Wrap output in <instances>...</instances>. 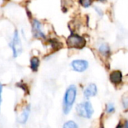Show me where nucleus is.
<instances>
[{
    "instance_id": "obj_17",
    "label": "nucleus",
    "mask_w": 128,
    "mask_h": 128,
    "mask_svg": "<svg viewBox=\"0 0 128 128\" xmlns=\"http://www.w3.org/2000/svg\"><path fill=\"white\" fill-rule=\"evenodd\" d=\"M116 128H128V119L120 122Z\"/></svg>"
},
{
    "instance_id": "obj_10",
    "label": "nucleus",
    "mask_w": 128,
    "mask_h": 128,
    "mask_svg": "<svg viewBox=\"0 0 128 128\" xmlns=\"http://www.w3.org/2000/svg\"><path fill=\"white\" fill-rule=\"evenodd\" d=\"M109 79L110 82L114 86L118 87L120 85H122L123 82V80H124L123 73L120 70H113L110 71L109 75Z\"/></svg>"
},
{
    "instance_id": "obj_5",
    "label": "nucleus",
    "mask_w": 128,
    "mask_h": 128,
    "mask_svg": "<svg viewBox=\"0 0 128 128\" xmlns=\"http://www.w3.org/2000/svg\"><path fill=\"white\" fill-rule=\"evenodd\" d=\"M89 62L84 58H76L70 62L71 69L76 73H84L89 68Z\"/></svg>"
},
{
    "instance_id": "obj_3",
    "label": "nucleus",
    "mask_w": 128,
    "mask_h": 128,
    "mask_svg": "<svg viewBox=\"0 0 128 128\" xmlns=\"http://www.w3.org/2000/svg\"><path fill=\"white\" fill-rule=\"evenodd\" d=\"M94 50L98 58L104 62L108 61L112 55V48L110 44L104 40H96L94 44Z\"/></svg>"
},
{
    "instance_id": "obj_4",
    "label": "nucleus",
    "mask_w": 128,
    "mask_h": 128,
    "mask_svg": "<svg viewBox=\"0 0 128 128\" xmlns=\"http://www.w3.org/2000/svg\"><path fill=\"white\" fill-rule=\"evenodd\" d=\"M86 37L77 32H72L66 39V45L69 49L82 50L87 46Z\"/></svg>"
},
{
    "instance_id": "obj_18",
    "label": "nucleus",
    "mask_w": 128,
    "mask_h": 128,
    "mask_svg": "<svg viewBox=\"0 0 128 128\" xmlns=\"http://www.w3.org/2000/svg\"><path fill=\"white\" fill-rule=\"evenodd\" d=\"M3 85L0 83V113H1V106H2V94H3Z\"/></svg>"
},
{
    "instance_id": "obj_2",
    "label": "nucleus",
    "mask_w": 128,
    "mask_h": 128,
    "mask_svg": "<svg viewBox=\"0 0 128 128\" xmlns=\"http://www.w3.org/2000/svg\"><path fill=\"white\" fill-rule=\"evenodd\" d=\"M75 112L78 117L89 120L94 114V108L89 100H85L75 106Z\"/></svg>"
},
{
    "instance_id": "obj_11",
    "label": "nucleus",
    "mask_w": 128,
    "mask_h": 128,
    "mask_svg": "<svg viewBox=\"0 0 128 128\" xmlns=\"http://www.w3.org/2000/svg\"><path fill=\"white\" fill-rule=\"evenodd\" d=\"M40 66V59L37 56H33L30 59V68L32 71H38Z\"/></svg>"
},
{
    "instance_id": "obj_8",
    "label": "nucleus",
    "mask_w": 128,
    "mask_h": 128,
    "mask_svg": "<svg viewBox=\"0 0 128 128\" xmlns=\"http://www.w3.org/2000/svg\"><path fill=\"white\" fill-rule=\"evenodd\" d=\"M98 86L94 82L88 83L82 90V96L85 100H90V98H94L98 95Z\"/></svg>"
},
{
    "instance_id": "obj_6",
    "label": "nucleus",
    "mask_w": 128,
    "mask_h": 128,
    "mask_svg": "<svg viewBox=\"0 0 128 128\" xmlns=\"http://www.w3.org/2000/svg\"><path fill=\"white\" fill-rule=\"evenodd\" d=\"M18 112L19 113L16 116V122L20 125H25L29 119V116L31 114V105H22L20 111Z\"/></svg>"
},
{
    "instance_id": "obj_1",
    "label": "nucleus",
    "mask_w": 128,
    "mask_h": 128,
    "mask_svg": "<svg viewBox=\"0 0 128 128\" xmlns=\"http://www.w3.org/2000/svg\"><path fill=\"white\" fill-rule=\"evenodd\" d=\"M78 96V88L75 84L68 86L62 98V112L68 116L72 111Z\"/></svg>"
},
{
    "instance_id": "obj_7",
    "label": "nucleus",
    "mask_w": 128,
    "mask_h": 128,
    "mask_svg": "<svg viewBox=\"0 0 128 128\" xmlns=\"http://www.w3.org/2000/svg\"><path fill=\"white\" fill-rule=\"evenodd\" d=\"M10 46H11V50L13 52V56L14 58L18 57L22 53V43H21V40H20L19 33L16 30L14 31Z\"/></svg>"
},
{
    "instance_id": "obj_14",
    "label": "nucleus",
    "mask_w": 128,
    "mask_h": 128,
    "mask_svg": "<svg viewBox=\"0 0 128 128\" xmlns=\"http://www.w3.org/2000/svg\"><path fill=\"white\" fill-rule=\"evenodd\" d=\"M62 128H80V126L75 121L68 120L63 124Z\"/></svg>"
},
{
    "instance_id": "obj_9",
    "label": "nucleus",
    "mask_w": 128,
    "mask_h": 128,
    "mask_svg": "<svg viewBox=\"0 0 128 128\" xmlns=\"http://www.w3.org/2000/svg\"><path fill=\"white\" fill-rule=\"evenodd\" d=\"M32 33L34 38H46L43 25L39 20L34 19L32 22Z\"/></svg>"
},
{
    "instance_id": "obj_12",
    "label": "nucleus",
    "mask_w": 128,
    "mask_h": 128,
    "mask_svg": "<svg viewBox=\"0 0 128 128\" xmlns=\"http://www.w3.org/2000/svg\"><path fill=\"white\" fill-rule=\"evenodd\" d=\"M105 112L107 115H112L116 112V106L112 102H109L105 106Z\"/></svg>"
},
{
    "instance_id": "obj_13",
    "label": "nucleus",
    "mask_w": 128,
    "mask_h": 128,
    "mask_svg": "<svg viewBox=\"0 0 128 128\" xmlns=\"http://www.w3.org/2000/svg\"><path fill=\"white\" fill-rule=\"evenodd\" d=\"M80 5L85 8V9H88L94 5V0H78Z\"/></svg>"
},
{
    "instance_id": "obj_15",
    "label": "nucleus",
    "mask_w": 128,
    "mask_h": 128,
    "mask_svg": "<svg viewBox=\"0 0 128 128\" xmlns=\"http://www.w3.org/2000/svg\"><path fill=\"white\" fill-rule=\"evenodd\" d=\"M92 7H93V8H94V10L96 14H97L98 16H100V17H101V16H104V10L102 9V8H101L100 6H98V5H93Z\"/></svg>"
},
{
    "instance_id": "obj_16",
    "label": "nucleus",
    "mask_w": 128,
    "mask_h": 128,
    "mask_svg": "<svg viewBox=\"0 0 128 128\" xmlns=\"http://www.w3.org/2000/svg\"><path fill=\"white\" fill-rule=\"evenodd\" d=\"M122 108L124 111H128V97L127 96H124L122 99Z\"/></svg>"
}]
</instances>
